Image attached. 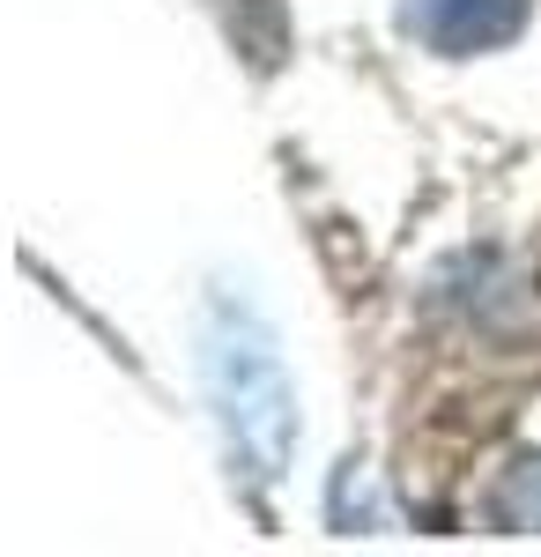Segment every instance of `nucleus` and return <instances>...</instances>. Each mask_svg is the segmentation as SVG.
<instances>
[{"label": "nucleus", "instance_id": "nucleus-2", "mask_svg": "<svg viewBox=\"0 0 541 557\" xmlns=\"http://www.w3.org/2000/svg\"><path fill=\"white\" fill-rule=\"evenodd\" d=\"M519 23H527V0H401V30L445 60L498 52L519 38Z\"/></svg>", "mask_w": 541, "mask_h": 557}, {"label": "nucleus", "instance_id": "nucleus-1", "mask_svg": "<svg viewBox=\"0 0 541 557\" xmlns=\"http://www.w3.org/2000/svg\"><path fill=\"white\" fill-rule=\"evenodd\" d=\"M201 372H209V401H215L230 461L252 483H275L290 469V446H297V394H290L275 335L252 320L246 305L215 298L209 320H201Z\"/></svg>", "mask_w": 541, "mask_h": 557}, {"label": "nucleus", "instance_id": "nucleus-3", "mask_svg": "<svg viewBox=\"0 0 541 557\" xmlns=\"http://www.w3.org/2000/svg\"><path fill=\"white\" fill-rule=\"evenodd\" d=\"M490 513H498L504 528H541V454H527V461H512V469L498 475Z\"/></svg>", "mask_w": 541, "mask_h": 557}]
</instances>
